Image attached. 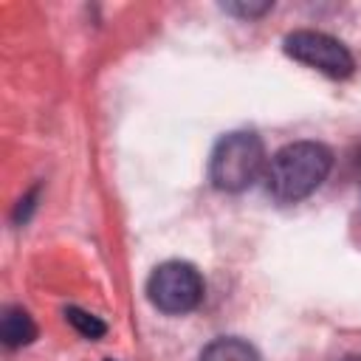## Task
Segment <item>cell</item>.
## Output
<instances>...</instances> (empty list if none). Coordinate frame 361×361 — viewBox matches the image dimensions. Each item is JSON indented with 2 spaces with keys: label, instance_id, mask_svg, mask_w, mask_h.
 Returning a JSON list of instances; mask_svg holds the SVG:
<instances>
[{
  "label": "cell",
  "instance_id": "obj_1",
  "mask_svg": "<svg viewBox=\"0 0 361 361\" xmlns=\"http://www.w3.org/2000/svg\"><path fill=\"white\" fill-rule=\"evenodd\" d=\"M333 169L330 147L319 141H293L274 152L265 166V189L279 203H296L313 195Z\"/></svg>",
  "mask_w": 361,
  "mask_h": 361
},
{
  "label": "cell",
  "instance_id": "obj_2",
  "mask_svg": "<svg viewBox=\"0 0 361 361\" xmlns=\"http://www.w3.org/2000/svg\"><path fill=\"white\" fill-rule=\"evenodd\" d=\"M268 158L259 135L237 130L223 135L209 158V180L220 192H245L265 175Z\"/></svg>",
  "mask_w": 361,
  "mask_h": 361
},
{
  "label": "cell",
  "instance_id": "obj_3",
  "mask_svg": "<svg viewBox=\"0 0 361 361\" xmlns=\"http://www.w3.org/2000/svg\"><path fill=\"white\" fill-rule=\"evenodd\" d=\"M203 293H206V285H203L200 271L183 259L161 262L147 279L149 302L161 313H169V316H180V313L195 310L203 302Z\"/></svg>",
  "mask_w": 361,
  "mask_h": 361
},
{
  "label": "cell",
  "instance_id": "obj_4",
  "mask_svg": "<svg viewBox=\"0 0 361 361\" xmlns=\"http://www.w3.org/2000/svg\"><path fill=\"white\" fill-rule=\"evenodd\" d=\"M282 48L290 59H296V62H302V65H307V68H313L330 79H347L355 71V59H353L350 48L324 31L299 28V31L285 37Z\"/></svg>",
  "mask_w": 361,
  "mask_h": 361
},
{
  "label": "cell",
  "instance_id": "obj_5",
  "mask_svg": "<svg viewBox=\"0 0 361 361\" xmlns=\"http://www.w3.org/2000/svg\"><path fill=\"white\" fill-rule=\"evenodd\" d=\"M0 338L8 350L31 344L37 338V324H34L31 313L23 307H6L3 319H0Z\"/></svg>",
  "mask_w": 361,
  "mask_h": 361
},
{
  "label": "cell",
  "instance_id": "obj_6",
  "mask_svg": "<svg viewBox=\"0 0 361 361\" xmlns=\"http://www.w3.org/2000/svg\"><path fill=\"white\" fill-rule=\"evenodd\" d=\"M200 361H262V358L248 341L237 336H220L203 347Z\"/></svg>",
  "mask_w": 361,
  "mask_h": 361
},
{
  "label": "cell",
  "instance_id": "obj_7",
  "mask_svg": "<svg viewBox=\"0 0 361 361\" xmlns=\"http://www.w3.org/2000/svg\"><path fill=\"white\" fill-rule=\"evenodd\" d=\"M65 319H68V324L82 336V338H102L104 333H107V324L99 319V316H93V313H85V310H79V307H68L65 310Z\"/></svg>",
  "mask_w": 361,
  "mask_h": 361
},
{
  "label": "cell",
  "instance_id": "obj_8",
  "mask_svg": "<svg viewBox=\"0 0 361 361\" xmlns=\"http://www.w3.org/2000/svg\"><path fill=\"white\" fill-rule=\"evenodd\" d=\"M226 11H231V14H240V17H259V14H265V11H271V3H226L223 6Z\"/></svg>",
  "mask_w": 361,
  "mask_h": 361
},
{
  "label": "cell",
  "instance_id": "obj_9",
  "mask_svg": "<svg viewBox=\"0 0 361 361\" xmlns=\"http://www.w3.org/2000/svg\"><path fill=\"white\" fill-rule=\"evenodd\" d=\"M341 361H361V353H355V355H347V358H341Z\"/></svg>",
  "mask_w": 361,
  "mask_h": 361
},
{
  "label": "cell",
  "instance_id": "obj_10",
  "mask_svg": "<svg viewBox=\"0 0 361 361\" xmlns=\"http://www.w3.org/2000/svg\"><path fill=\"white\" fill-rule=\"evenodd\" d=\"M107 361H113V358H107Z\"/></svg>",
  "mask_w": 361,
  "mask_h": 361
}]
</instances>
